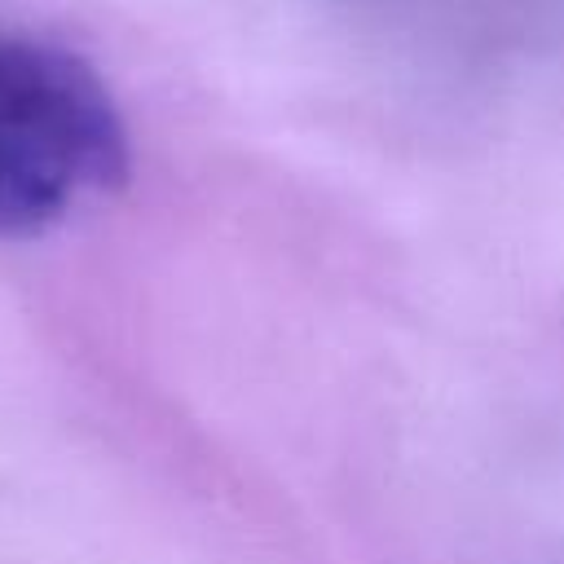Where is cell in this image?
Listing matches in <instances>:
<instances>
[{
	"mask_svg": "<svg viewBox=\"0 0 564 564\" xmlns=\"http://www.w3.org/2000/svg\"><path fill=\"white\" fill-rule=\"evenodd\" d=\"M128 172L106 79L62 44L0 31V238L44 234L79 194L123 189Z\"/></svg>",
	"mask_w": 564,
	"mask_h": 564,
	"instance_id": "1",
	"label": "cell"
}]
</instances>
